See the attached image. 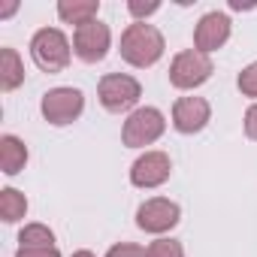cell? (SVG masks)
I'll return each mask as SVG.
<instances>
[{"label":"cell","instance_id":"cell-1","mask_svg":"<svg viewBox=\"0 0 257 257\" xmlns=\"http://www.w3.org/2000/svg\"><path fill=\"white\" fill-rule=\"evenodd\" d=\"M164 34L149 25V22H134V25H127V31L121 34V61H127L131 67L137 70H146V67H155L161 58H164Z\"/></svg>","mask_w":257,"mask_h":257},{"label":"cell","instance_id":"cell-2","mask_svg":"<svg viewBox=\"0 0 257 257\" xmlns=\"http://www.w3.org/2000/svg\"><path fill=\"white\" fill-rule=\"evenodd\" d=\"M70 40L58 28H43L31 40V58L43 73H64L70 67Z\"/></svg>","mask_w":257,"mask_h":257},{"label":"cell","instance_id":"cell-3","mask_svg":"<svg viewBox=\"0 0 257 257\" xmlns=\"http://www.w3.org/2000/svg\"><path fill=\"white\" fill-rule=\"evenodd\" d=\"M167 131V118L161 109L155 106H140L127 115L124 127H121V143L127 149H146L152 143H158Z\"/></svg>","mask_w":257,"mask_h":257},{"label":"cell","instance_id":"cell-4","mask_svg":"<svg viewBox=\"0 0 257 257\" xmlns=\"http://www.w3.org/2000/svg\"><path fill=\"white\" fill-rule=\"evenodd\" d=\"M97 97H100V103H103L106 112L121 115V112H131V109L140 103L143 85H140L134 76H127V73H109V76L100 79Z\"/></svg>","mask_w":257,"mask_h":257},{"label":"cell","instance_id":"cell-5","mask_svg":"<svg viewBox=\"0 0 257 257\" xmlns=\"http://www.w3.org/2000/svg\"><path fill=\"white\" fill-rule=\"evenodd\" d=\"M212 73H215V64L209 55H203L197 49H185L170 64V85L179 91H194L203 82H209Z\"/></svg>","mask_w":257,"mask_h":257},{"label":"cell","instance_id":"cell-6","mask_svg":"<svg viewBox=\"0 0 257 257\" xmlns=\"http://www.w3.org/2000/svg\"><path fill=\"white\" fill-rule=\"evenodd\" d=\"M40 109H43V118H46L49 124L67 127V124H73V121L82 115V109H85V94H82L79 88H52V91L43 94Z\"/></svg>","mask_w":257,"mask_h":257},{"label":"cell","instance_id":"cell-7","mask_svg":"<svg viewBox=\"0 0 257 257\" xmlns=\"http://www.w3.org/2000/svg\"><path fill=\"white\" fill-rule=\"evenodd\" d=\"M109 46H112V34L100 19L73 31V55L82 64H100L109 55Z\"/></svg>","mask_w":257,"mask_h":257},{"label":"cell","instance_id":"cell-8","mask_svg":"<svg viewBox=\"0 0 257 257\" xmlns=\"http://www.w3.org/2000/svg\"><path fill=\"white\" fill-rule=\"evenodd\" d=\"M179 221H182V209H179V203H173L167 197H152L137 209V227L146 233H155V236L173 230Z\"/></svg>","mask_w":257,"mask_h":257},{"label":"cell","instance_id":"cell-9","mask_svg":"<svg viewBox=\"0 0 257 257\" xmlns=\"http://www.w3.org/2000/svg\"><path fill=\"white\" fill-rule=\"evenodd\" d=\"M170 173H173V161H170L167 152H146L134 161L131 182H134V188L152 191V188H161L170 179Z\"/></svg>","mask_w":257,"mask_h":257},{"label":"cell","instance_id":"cell-10","mask_svg":"<svg viewBox=\"0 0 257 257\" xmlns=\"http://www.w3.org/2000/svg\"><path fill=\"white\" fill-rule=\"evenodd\" d=\"M209 118H212V106L206 97H179L173 106V127L185 137L200 134L209 124Z\"/></svg>","mask_w":257,"mask_h":257},{"label":"cell","instance_id":"cell-11","mask_svg":"<svg viewBox=\"0 0 257 257\" xmlns=\"http://www.w3.org/2000/svg\"><path fill=\"white\" fill-rule=\"evenodd\" d=\"M227 40H230V16L227 13H218V10L206 13L194 28V49L203 55L218 52Z\"/></svg>","mask_w":257,"mask_h":257},{"label":"cell","instance_id":"cell-12","mask_svg":"<svg viewBox=\"0 0 257 257\" xmlns=\"http://www.w3.org/2000/svg\"><path fill=\"white\" fill-rule=\"evenodd\" d=\"M25 164H28V146L13 134L0 137V170L7 176H19L25 170Z\"/></svg>","mask_w":257,"mask_h":257},{"label":"cell","instance_id":"cell-13","mask_svg":"<svg viewBox=\"0 0 257 257\" xmlns=\"http://www.w3.org/2000/svg\"><path fill=\"white\" fill-rule=\"evenodd\" d=\"M97 13H100V0H61V4H58V16H61V22L76 25V28L94 22Z\"/></svg>","mask_w":257,"mask_h":257},{"label":"cell","instance_id":"cell-14","mask_svg":"<svg viewBox=\"0 0 257 257\" xmlns=\"http://www.w3.org/2000/svg\"><path fill=\"white\" fill-rule=\"evenodd\" d=\"M25 82V61L16 49L4 46L0 49V88L4 91H16Z\"/></svg>","mask_w":257,"mask_h":257},{"label":"cell","instance_id":"cell-15","mask_svg":"<svg viewBox=\"0 0 257 257\" xmlns=\"http://www.w3.org/2000/svg\"><path fill=\"white\" fill-rule=\"evenodd\" d=\"M28 215V200L22 191L16 188H4L0 191V218H4L7 224H16Z\"/></svg>","mask_w":257,"mask_h":257},{"label":"cell","instance_id":"cell-16","mask_svg":"<svg viewBox=\"0 0 257 257\" xmlns=\"http://www.w3.org/2000/svg\"><path fill=\"white\" fill-rule=\"evenodd\" d=\"M19 248H55V233L46 224H25L19 233Z\"/></svg>","mask_w":257,"mask_h":257},{"label":"cell","instance_id":"cell-17","mask_svg":"<svg viewBox=\"0 0 257 257\" xmlns=\"http://www.w3.org/2000/svg\"><path fill=\"white\" fill-rule=\"evenodd\" d=\"M149 257H185V248H182V242L161 236L149 245Z\"/></svg>","mask_w":257,"mask_h":257},{"label":"cell","instance_id":"cell-18","mask_svg":"<svg viewBox=\"0 0 257 257\" xmlns=\"http://www.w3.org/2000/svg\"><path fill=\"white\" fill-rule=\"evenodd\" d=\"M236 85H239V91H242L245 97H257V61H254V64H248V67L239 73Z\"/></svg>","mask_w":257,"mask_h":257},{"label":"cell","instance_id":"cell-19","mask_svg":"<svg viewBox=\"0 0 257 257\" xmlns=\"http://www.w3.org/2000/svg\"><path fill=\"white\" fill-rule=\"evenodd\" d=\"M106 257H149V248L134 245V242H118L106 251Z\"/></svg>","mask_w":257,"mask_h":257},{"label":"cell","instance_id":"cell-20","mask_svg":"<svg viewBox=\"0 0 257 257\" xmlns=\"http://www.w3.org/2000/svg\"><path fill=\"white\" fill-rule=\"evenodd\" d=\"M161 10V4H158V0H149V4H143V0H131V4H127V13H131L137 22L140 19H149V16H155Z\"/></svg>","mask_w":257,"mask_h":257},{"label":"cell","instance_id":"cell-21","mask_svg":"<svg viewBox=\"0 0 257 257\" xmlns=\"http://www.w3.org/2000/svg\"><path fill=\"white\" fill-rule=\"evenodd\" d=\"M245 137L251 143H257V103L248 106V112H245Z\"/></svg>","mask_w":257,"mask_h":257},{"label":"cell","instance_id":"cell-22","mask_svg":"<svg viewBox=\"0 0 257 257\" xmlns=\"http://www.w3.org/2000/svg\"><path fill=\"white\" fill-rule=\"evenodd\" d=\"M16 257H61L58 248H19Z\"/></svg>","mask_w":257,"mask_h":257},{"label":"cell","instance_id":"cell-23","mask_svg":"<svg viewBox=\"0 0 257 257\" xmlns=\"http://www.w3.org/2000/svg\"><path fill=\"white\" fill-rule=\"evenodd\" d=\"M16 10H19V4H16V0H13V4H4V7H0V19H10Z\"/></svg>","mask_w":257,"mask_h":257},{"label":"cell","instance_id":"cell-24","mask_svg":"<svg viewBox=\"0 0 257 257\" xmlns=\"http://www.w3.org/2000/svg\"><path fill=\"white\" fill-rule=\"evenodd\" d=\"M73 257H97V254H94V251H88V248H82V251H76Z\"/></svg>","mask_w":257,"mask_h":257}]
</instances>
